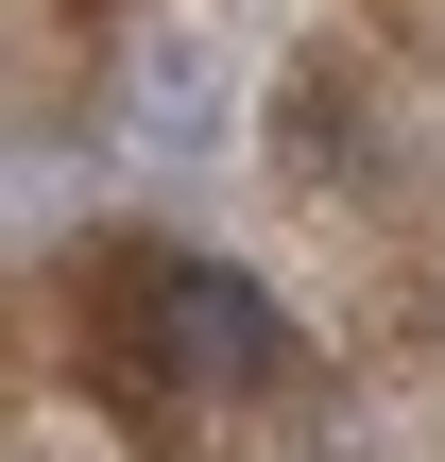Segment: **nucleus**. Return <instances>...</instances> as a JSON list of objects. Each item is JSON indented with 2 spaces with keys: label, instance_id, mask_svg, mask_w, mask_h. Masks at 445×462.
Segmentation results:
<instances>
[{
  "label": "nucleus",
  "instance_id": "f257e3e1",
  "mask_svg": "<svg viewBox=\"0 0 445 462\" xmlns=\"http://www.w3.org/2000/svg\"><path fill=\"white\" fill-rule=\"evenodd\" d=\"M120 377L137 394H274L292 309L240 257H120Z\"/></svg>",
  "mask_w": 445,
  "mask_h": 462
},
{
  "label": "nucleus",
  "instance_id": "f03ea898",
  "mask_svg": "<svg viewBox=\"0 0 445 462\" xmlns=\"http://www.w3.org/2000/svg\"><path fill=\"white\" fill-rule=\"evenodd\" d=\"M223 120V51L206 34H137L120 51V154H206Z\"/></svg>",
  "mask_w": 445,
  "mask_h": 462
},
{
  "label": "nucleus",
  "instance_id": "7ed1b4c3",
  "mask_svg": "<svg viewBox=\"0 0 445 462\" xmlns=\"http://www.w3.org/2000/svg\"><path fill=\"white\" fill-rule=\"evenodd\" d=\"M274 137H292V171H326V189H360V171H377V154H360V86H343V69H292Z\"/></svg>",
  "mask_w": 445,
  "mask_h": 462
}]
</instances>
